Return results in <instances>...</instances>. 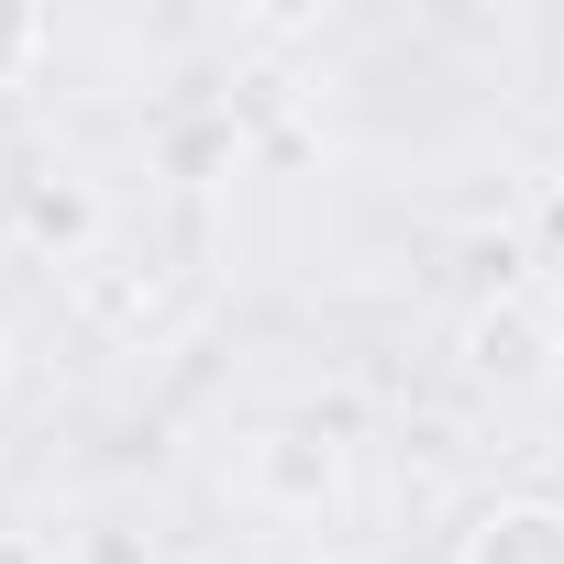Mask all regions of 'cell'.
<instances>
[{"label":"cell","mask_w":564,"mask_h":564,"mask_svg":"<svg viewBox=\"0 0 564 564\" xmlns=\"http://www.w3.org/2000/svg\"><path fill=\"white\" fill-rule=\"evenodd\" d=\"M0 377H12V333H0Z\"/></svg>","instance_id":"5b68a950"},{"label":"cell","mask_w":564,"mask_h":564,"mask_svg":"<svg viewBox=\"0 0 564 564\" xmlns=\"http://www.w3.org/2000/svg\"><path fill=\"white\" fill-rule=\"evenodd\" d=\"M454 564H564V498H487L454 531Z\"/></svg>","instance_id":"6da1fadb"},{"label":"cell","mask_w":564,"mask_h":564,"mask_svg":"<svg viewBox=\"0 0 564 564\" xmlns=\"http://www.w3.org/2000/svg\"><path fill=\"white\" fill-rule=\"evenodd\" d=\"M465 366L498 377V388H531V377H542V322H531V300L476 311V322H465Z\"/></svg>","instance_id":"7a4b0ae2"},{"label":"cell","mask_w":564,"mask_h":564,"mask_svg":"<svg viewBox=\"0 0 564 564\" xmlns=\"http://www.w3.org/2000/svg\"><path fill=\"white\" fill-rule=\"evenodd\" d=\"M23 232L56 243V254H89V243H100V199H89L78 177H34V188H23Z\"/></svg>","instance_id":"3957f363"},{"label":"cell","mask_w":564,"mask_h":564,"mask_svg":"<svg viewBox=\"0 0 564 564\" xmlns=\"http://www.w3.org/2000/svg\"><path fill=\"white\" fill-rule=\"evenodd\" d=\"M45 56V12H23V0H0V89H23V67Z\"/></svg>","instance_id":"277c9868"}]
</instances>
